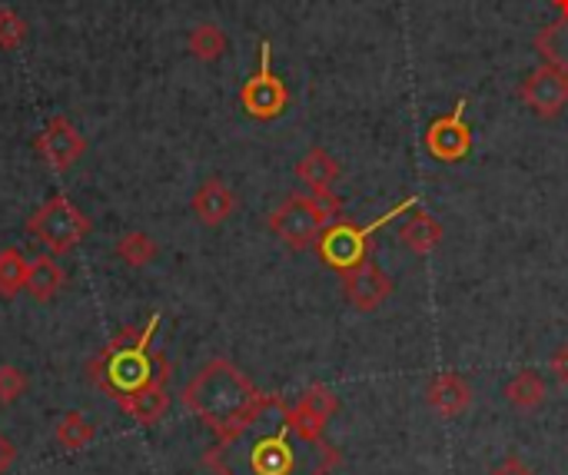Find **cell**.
I'll use <instances>...</instances> for the list:
<instances>
[{
  "label": "cell",
  "instance_id": "cell-21",
  "mask_svg": "<svg viewBox=\"0 0 568 475\" xmlns=\"http://www.w3.org/2000/svg\"><path fill=\"white\" fill-rule=\"evenodd\" d=\"M226 47H230V40H226L223 27H216V23H196V27L186 33V50H190L196 60H203V63L220 60V57L226 53Z\"/></svg>",
  "mask_w": 568,
  "mask_h": 475
},
{
  "label": "cell",
  "instance_id": "cell-12",
  "mask_svg": "<svg viewBox=\"0 0 568 475\" xmlns=\"http://www.w3.org/2000/svg\"><path fill=\"white\" fill-rule=\"evenodd\" d=\"M190 210L203 226H223L236 213V193L220 176H210L196 186Z\"/></svg>",
  "mask_w": 568,
  "mask_h": 475
},
{
  "label": "cell",
  "instance_id": "cell-29",
  "mask_svg": "<svg viewBox=\"0 0 568 475\" xmlns=\"http://www.w3.org/2000/svg\"><path fill=\"white\" fill-rule=\"evenodd\" d=\"M10 463H13V446H10V439L0 433V475L10 469Z\"/></svg>",
  "mask_w": 568,
  "mask_h": 475
},
{
  "label": "cell",
  "instance_id": "cell-16",
  "mask_svg": "<svg viewBox=\"0 0 568 475\" xmlns=\"http://www.w3.org/2000/svg\"><path fill=\"white\" fill-rule=\"evenodd\" d=\"M443 236H446L443 223H439L436 216L423 213V210H416V213L399 226V233H396V240H399L409 253H416V256H429L433 250H439Z\"/></svg>",
  "mask_w": 568,
  "mask_h": 475
},
{
  "label": "cell",
  "instance_id": "cell-23",
  "mask_svg": "<svg viewBox=\"0 0 568 475\" xmlns=\"http://www.w3.org/2000/svg\"><path fill=\"white\" fill-rule=\"evenodd\" d=\"M156 243L143 233V230H130V233H123L120 240H116V260L120 263H126V266H133V270H143V266H150L153 260H156Z\"/></svg>",
  "mask_w": 568,
  "mask_h": 475
},
{
  "label": "cell",
  "instance_id": "cell-1",
  "mask_svg": "<svg viewBox=\"0 0 568 475\" xmlns=\"http://www.w3.org/2000/svg\"><path fill=\"white\" fill-rule=\"evenodd\" d=\"M203 466L216 475H329L339 449L306 426L293 403L263 396L253 416L206 449Z\"/></svg>",
  "mask_w": 568,
  "mask_h": 475
},
{
  "label": "cell",
  "instance_id": "cell-15",
  "mask_svg": "<svg viewBox=\"0 0 568 475\" xmlns=\"http://www.w3.org/2000/svg\"><path fill=\"white\" fill-rule=\"evenodd\" d=\"M116 406L140 426H156L166 413H170V393H166V383H153V386H143L123 400H116Z\"/></svg>",
  "mask_w": 568,
  "mask_h": 475
},
{
  "label": "cell",
  "instance_id": "cell-17",
  "mask_svg": "<svg viewBox=\"0 0 568 475\" xmlns=\"http://www.w3.org/2000/svg\"><path fill=\"white\" fill-rule=\"evenodd\" d=\"M293 410H296V416H300L306 426H313V429L326 433L329 420L339 413V396H336L329 386L316 383V386H310V390H303V393L296 396Z\"/></svg>",
  "mask_w": 568,
  "mask_h": 475
},
{
  "label": "cell",
  "instance_id": "cell-13",
  "mask_svg": "<svg viewBox=\"0 0 568 475\" xmlns=\"http://www.w3.org/2000/svg\"><path fill=\"white\" fill-rule=\"evenodd\" d=\"M426 403L436 416L443 420H459L469 406H473V386L466 376L459 373H439L429 390H426Z\"/></svg>",
  "mask_w": 568,
  "mask_h": 475
},
{
  "label": "cell",
  "instance_id": "cell-28",
  "mask_svg": "<svg viewBox=\"0 0 568 475\" xmlns=\"http://www.w3.org/2000/svg\"><path fill=\"white\" fill-rule=\"evenodd\" d=\"M552 376L562 390H568V340L552 353Z\"/></svg>",
  "mask_w": 568,
  "mask_h": 475
},
{
  "label": "cell",
  "instance_id": "cell-18",
  "mask_svg": "<svg viewBox=\"0 0 568 475\" xmlns=\"http://www.w3.org/2000/svg\"><path fill=\"white\" fill-rule=\"evenodd\" d=\"M552 3H556L559 17H556L549 27H542V30H539V37H536V50L542 53V60H546V63L559 67V70L568 77V0H552Z\"/></svg>",
  "mask_w": 568,
  "mask_h": 475
},
{
  "label": "cell",
  "instance_id": "cell-8",
  "mask_svg": "<svg viewBox=\"0 0 568 475\" xmlns=\"http://www.w3.org/2000/svg\"><path fill=\"white\" fill-rule=\"evenodd\" d=\"M466 97L453 103V113L436 117L426 130V150L439 163H463L473 153V127L466 123Z\"/></svg>",
  "mask_w": 568,
  "mask_h": 475
},
{
  "label": "cell",
  "instance_id": "cell-6",
  "mask_svg": "<svg viewBox=\"0 0 568 475\" xmlns=\"http://www.w3.org/2000/svg\"><path fill=\"white\" fill-rule=\"evenodd\" d=\"M90 230H93L90 216L80 206H73L70 196H63V193H57L47 203H40L30 213V220H27L30 240L40 243L43 253H50V256H63L73 246H80Z\"/></svg>",
  "mask_w": 568,
  "mask_h": 475
},
{
  "label": "cell",
  "instance_id": "cell-24",
  "mask_svg": "<svg viewBox=\"0 0 568 475\" xmlns=\"http://www.w3.org/2000/svg\"><path fill=\"white\" fill-rule=\"evenodd\" d=\"M27 270H30V260L20 250L13 246L0 250V296L3 300H13L27 286Z\"/></svg>",
  "mask_w": 568,
  "mask_h": 475
},
{
  "label": "cell",
  "instance_id": "cell-2",
  "mask_svg": "<svg viewBox=\"0 0 568 475\" xmlns=\"http://www.w3.org/2000/svg\"><path fill=\"white\" fill-rule=\"evenodd\" d=\"M160 330V313H150V320L140 330L116 333L87 366L97 390H103L113 400H123L143 386L170 383V363L163 353L153 350V336Z\"/></svg>",
  "mask_w": 568,
  "mask_h": 475
},
{
  "label": "cell",
  "instance_id": "cell-22",
  "mask_svg": "<svg viewBox=\"0 0 568 475\" xmlns=\"http://www.w3.org/2000/svg\"><path fill=\"white\" fill-rule=\"evenodd\" d=\"M53 436H57V443H60L67 453H80V449H87V446L93 443L97 429H93V423H90L80 410H70V413L60 416Z\"/></svg>",
  "mask_w": 568,
  "mask_h": 475
},
{
  "label": "cell",
  "instance_id": "cell-5",
  "mask_svg": "<svg viewBox=\"0 0 568 475\" xmlns=\"http://www.w3.org/2000/svg\"><path fill=\"white\" fill-rule=\"evenodd\" d=\"M419 206V196H409V200H399L393 210H386L383 216H376L373 223H366V226H356V223H349V220H336V223H329L323 233H320V240H316V253H320V260L333 270V273H349V270H356L359 263H366V260H373L369 253H373V236L379 233V230H386L393 220H399L403 213H409V210H416Z\"/></svg>",
  "mask_w": 568,
  "mask_h": 475
},
{
  "label": "cell",
  "instance_id": "cell-14",
  "mask_svg": "<svg viewBox=\"0 0 568 475\" xmlns=\"http://www.w3.org/2000/svg\"><path fill=\"white\" fill-rule=\"evenodd\" d=\"M296 176L310 186V193H333L336 180L343 176V166H339V160H336L329 150L313 146V150H306V153L300 156Z\"/></svg>",
  "mask_w": 568,
  "mask_h": 475
},
{
  "label": "cell",
  "instance_id": "cell-26",
  "mask_svg": "<svg viewBox=\"0 0 568 475\" xmlns=\"http://www.w3.org/2000/svg\"><path fill=\"white\" fill-rule=\"evenodd\" d=\"M27 386H30V380H27L23 370H17V366H0V403H3V406H13V403L27 393Z\"/></svg>",
  "mask_w": 568,
  "mask_h": 475
},
{
  "label": "cell",
  "instance_id": "cell-3",
  "mask_svg": "<svg viewBox=\"0 0 568 475\" xmlns=\"http://www.w3.org/2000/svg\"><path fill=\"white\" fill-rule=\"evenodd\" d=\"M260 400L263 393L230 360H210L183 390V406L216 436H226L243 426L260 406Z\"/></svg>",
  "mask_w": 568,
  "mask_h": 475
},
{
  "label": "cell",
  "instance_id": "cell-9",
  "mask_svg": "<svg viewBox=\"0 0 568 475\" xmlns=\"http://www.w3.org/2000/svg\"><path fill=\"white\" fill-rule=\"evenodd\" d=\"M37 156L43 160L47 170L53 173H67L70 166H77L87 153V137L67 120V117H50L47 127L37 133L33 140Z\"/></svg>",
  "mask_w": 568,
  "mask_h": 475
},
{
  "label": "cell",
  "instance_id": "cell-10",
  "mask_svg": "<svg viewBox=\"0 0 568 475\" xmlns=\"http://www.w3.org/2000/svg\"><path fill=\"white\" fill-rule=\"evenodd\" d=\"M519 97H523V103H526L536 117L556 120V117L568 107V77L559 67L542 63V67H536V70L523 80Z\"/></svg>",
  "mask_w": 568,
  "mask_h": 475
},
{
  "label": "cell",
  "instance_id": "cell-11",
  "mask_svg": "<svg viewBox=\"0 0 568 475\" xmlns=\"http://www.w3.org/2000/svg\"><path fill=\"white\" fill-rule=\"evenodd\" d=\"M393 290H396L393 276L383 266H376L373 260H366L356 270L343 273V296L359 313H376L393 296Z\"/></svg>",
  "mask_w": 568,
  "mask_h": 475
},
{
  "label": "cell",
  "instance_id": "cell-7",
  "mask_svg": "<svg viewBox=\"0 0 568 475\" xmlns=\"http://www.w3.org/2000/svg\"><path fill=\"white\" fill-rule=\"evenodd\" d=\"M240 107L250 120H260V123L280 120L290 107V87L273 70L270 40H260V70L240 87Z\"/></svg>",
  "mask_w": 568,
  "mask_h": 475
},
{
  "label": "cell",
  "instance_id": "cell-4",
  "mask_svg": "<svg viewBox=\"0 0 568 475\" xmlns=\"http://www.w3.org/2000/svg\"><path fill=\"white\" fill-rule=\"evenodd\" d=\"M336 216H343V200L336 193H290L270 213L266 226L290 250H310Z\"/></svg>",
  "mask_w": 568,
  "mask_h": 475
},
{
  "label": "cell",
  "instance_id": "cell-19",
  "mask_svg": "<svg viewBox=\"0 0 568 475\" xmlns=\"http://www.w3.org/2000/svg\"><path fill=\"white\" fill-rule=\"evenodd\" d=\"M63 286H67V273H63V266L57 263V256L40 253L37 260H30L27 286H23V290H27L37 303H50Z\"/></svg>",
  "mask_w": 568,
  "mask_h": 475
},
{
  "label": "cell",
  "instance_id": "cell-20",
  "mask_svg": "<svg viewBox=\"0 0 568 475\" xmlns=\"http://www.w3.org/2000/svg\"><path fill=\"white\" fill-rule=\"evenodd\" d=\"M546 393H549L546 376L536 373V370H523V373H516V376L506 383V403H509L513 410H519V413L539 410V406L546 403Z\"/></svg>",
  "mask_w": 568,
  "mask_h": 475
},
{
  "label": "cell",
  "instance_id": "cell-25",
  "mask_svg": "<svg viewBox=\"0 0 568 475\" xmlns=\"http://www.w3.org/2000/svg\"><path fill=\"white\" fill-rule=\"evenodd\" d=\"M27 20L17 13V10H10V7H0V50H17V47H23V40H27Z\"/></svg>",
  "mask_w": 568,
  "mask_h": 475
},
{
  "label": "cell",
  "instance_id": "cell-27",
  "mask_svg": "<svg viewBox=\"0 0 568 475\" xmlns=\"http://www.w3.org/2000/svg\"><path fill=\"white\" fill-rule=\"evenodd\" d=\"M489 475H536V473H532V466H529L523 456L509 453V456H506V459H503V463H499V466H496Z\"/></svg>",
  "mask_w": 568,
  "mask_h": 475
}]
</instances>
